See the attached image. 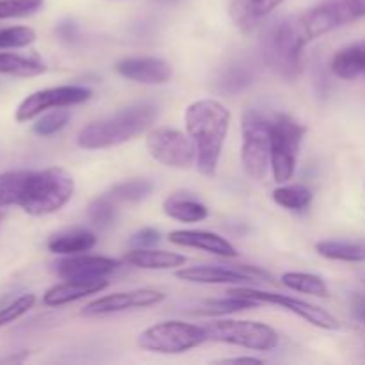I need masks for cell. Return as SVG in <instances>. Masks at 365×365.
<instances>
[{
	"instance_id": "836d02e7",
	"label": "cell",
	"mask_w": 365,
	"mask_h": 365,
	"mask_svg": "<svg viewBox=\"0 0 365 365\" xmlns=\"http://www.w3.org/2000/svg\"><path fill=\"white\" fill-rule=\"evenodd\" d=\"M36 305V296L34 294H24L16 298L14 302L7 303V305L0 307V327L13 323L18 317L27 314L32 307Z\"/></svg>"
},
{
	"instance_id": "8fae6325",
	"label": "cell",
	"mask_w": 365,
	"mask_h": 365,
	"mask_svg": "<svg viewBox=\"0 0 365 365\" xmlns=\"http://www.w3.org/2000/svg\"><path fill=\"white\" fill-rule=\"evenodd\" d=\"M228 292L242 296V298L253 299V302L260 303V305H262V303H267V305L280 307V309L302 317V319H305L307 323L314 324V327L321 328V330H330V331L341 330V321H339L334 314L321 309V307L312 305V303L303 302V299L292 298V296H285V294H277V292L259 291V289H252V287H235V289H230Z\"/></svg>"
},
{
	"instance_id": "603a6c76",
	"label": "cell",
	"mask_w": 365,
	"mask_h": 365,
	"mask_svg": "<svg viewBox=\"0 0 365 365\" xmlns=\"http://www.w3.org/2000/svg\"><path fill=\"white\" fill-rule=\"evenodd\" d=\"M330 68L344 81H353L365 75V43H355L339 50L331 59Z\"/></svg>"
},
{
	"instance_id": "d4e9b609",
	"label": "cell",
	"mask_w": 365,
	"mask_h": 365,
	"mask_svg": "<svg viewBox=\"0 0 365 365\" xmlns=\"http://www.w3.org/2000/svg\"><path fill=\"white\" fill-rule=\"evenodd\" d=\"M282 284L287 289L302 294L317 296V298H327L330 294L327 284L321 277L310 273H296V271H289V273L282 274Z\"/></svg>"
},
{
	"instance_id": "d590c367",
	"label": "cell",
	"mask_w": 365,
	"mask_h": 365,
	"mask_svg": "<svg viewBox=\"0 0 365 365\" xmlns=\"http://www.w3.org/2000/svg\"><path fill=\"white\" fill-rule=\"evenodd\" d=\"M252 82V71L245 66H234L221 77L220 84L223 91L235 93L239 89H245Z\"/></svg>"
},
{
	"instance_id": "5bb4252c",
	"label": "cell",
	"mask_w": 365,
	"mask_h": 365,
	"mask_svg": "<svg viewBox=\"0 0 365 365\" xmlns=\"http://www.w3.org/2000/svg\"><path fill=\"white\" fill-rule=\"evenodd\" d=\"M164 299H166V294L155 291V289H134V291L113 292V294L102 296V298L82 307L81 316L98 317L125 312V310L148 309V307L159 305Z\"/></svg>"
},
{
	"instance_id": "f35d334b",
	"label": "cell",
	"mask_w": 365,
	"mask_h": 365,
	"mask_svg": "<svg viewBox=\"0 0 365 365\" xmlns=\"http://www.w3.org/2000/svg\"><path fill=\"white\" fill-rule=\"evenodd\" d=\"M216 364H264V360L255 359V356H235V359H221Z\"/></svg>"
},
{
	"instance_id": "7a4b0ae2",
	"label": "cell",
	"mask_w": 365,
	"mask_h": 365,
	"mask_svg": "<svg viewBox=\"0 0 365 365\" xmlns=\"http://www.w3.org/2000/svg\"><path fill=\"white\" fill-rule=\"evenodd\" d=\"M159 109L152 103H138L116 114L86 125L77 134V146L84 150H103L123 145L152 127Z\"/></svg>"
},
{
	"instance_id": "4316f807",
	"label": "cell",
	"mask_w": 365,
	"mask_h": 365,
	"mask_svg": "<svg viewBox=\"0 0 365 365\" xmlns=\"http://www.w3.org/2000/svg\"><path fill=\"white\" fill-rule=\"evenodd\" d=\"M260 303L253 302V299L242 298V296L232 294V292H227V296L217 299H210L207 302L202 309L196 314H202V316H227V314L234 312H242V310L255 309Z\"/></svg>"
},
{
	"instance_id": "ac0fdd59",
	"label": "cell",
	"mask_w": 365,
	"mask_h": 365,
	"mask_svg": "<svg viewBox=\"0 0 365 365\" xmlns=\"http://www.w3.org/2000/svg\"><path fill=\"white\" fill-rule=\"evenodd\" d=\"M107 287H109L107 278H100V280H64L63 284L53 285L43 294V303L46 307H63L68 305V303L78 302L86 296L98 294Z\"/></svg>"
},
{
	"instance_id": "e575fe53",
	"label": "cell",
	"mask_w": 365,
	"mask_h": 365,
	"mask_svg": "<svg viewBox=\"0 0 365 365\" xmlns=\"http://www.w3.org/2000/svg\"><path fill=\"white\" fill-rule=\"evenodd\" d=\"M43 0H0V20L21 18L41 9Z\"/></svg>"
},
{
	"instance_id": "83f0119b",
	"label": "cell",
	"mask_w": 365,
	"mask_h": 365,
	"mask_svg": "<svg viewBox=\"0 0 365 365\" xmlns=\"http://www.w3.org/2000/svg\"><path fill=\"white\" fill-rule=\"evenodd\" d=\"M153 184L146 178H130V180H123L120 184H114L109 189V195L116 200L118 203H138L148 198L152 192Z\"/></svg>"
},
{
	"instance_id": "74e56055",
	"label": "cell",
	"mask_w": 365,
	"mask_h": 365,
	"mask_svg": "<svg viewBox=\"0 0 365 365\" xmlns=\"http://www.w3.org/2000/svg\"><path fill=\"white\" fill-rule=\"evenodd\" d=\"M351 314L360 323H365V296H355L351 302Z\"/></svg>"
},
{
	"instance_id": "e0dca14e",
	"label": "cell",
	"mask_w": 365,
	"mask_h": 365,
	"mask_svg": "<svg viewBox=\"0 0 365 365\" xmlns=\"http://www.w3.org/2000/svg\"><path fill=\"white\" fill-rule=\"evenodd\" d=\"M170 242L177 246H184V248H196L202 250V252L212 253L217 257H237V250L232 245L230 241H227L225 237H221L220 234H214V232H205V230H173L168 235Z\"/></svg>"
},
{
	"instance_id": "9c48e42d",
	"label": "cell",
	"mask_w": 365,
	"mask_h": 365,
	"mask_svg": "<svg viewBox=\"0 0 365 365\" xmlns=\"http://www.w3.org/2000/svg\"><path fill=\"white\" fill-rule=\"evenodd\" d=\"M365 16V0H328L299 14V27L309 41Z\"/></svg>"
},
{
	"instance_id": "4dcf8cb0",
	"label": "cell",
	"mask_w": 365,
	"mask_h": 365,
	"mask_svg": "<svg viewBox=\"0 0 365 365\" xmlns=\"http://www.w3.org/2000/svg\"><path fill=\"white\" fill-rule=\"evenodd\" d=\"M27 173L29 171H9L0 175V207L7 209L11 205H18Z\"/></svg>"
},
{
	"instance_id": "ab89813d",
	"label": "cell",
	"mask_w": 365,
	"mask_h": 365,
	"mask_svg": "<svg viewBox=\"0 0 365 365\" xmlns=\"http://www.w3.org/2000/svg\"><path fill=\"white\" fill-rule=\"evenodd\" d=\"M6 210H7V209H4V207H0V221H2L4 216H6Z\"/></svg>"
},
{
	"instance_id": "8d00e7d4",
	"label": "cell",
	"mask_w": 365,
	"mask_h": 365,
	"mask_svg": "<svg viewBox=\"0 0 365 365\" xmlns=\"http://www.w3.org/2000/svg\"><path fill=\"white\" fill-rule=\"evenodd\" d=\"M160 241V234L155 228H141L130 237V245L134 248H152Z\"/></svg>"
},
{
	"instance_id": "5b68a950",
	"label": "cell",
	"mask_w": 365,
	"mask_h": 365,
	"mask_svg": "<svg viewBox=\"0 0 365 365\" xmlns=\"http://www.w3.org/2000/svg\"><path fill=\"white\" fill-rule=\"evenodd\" d=\"M207 339L203 327L184 321H160L143 330L138 337V346L145 351L160 355H180V353L202 346Z\"/></svg>"
},
{
	"instance_id": "7c38bea8",
	"label": "cell",
	"mask_w": 365,
	"mask_h": 365,
	"mask_svg": "<svg viewBox=\"0 0 365 365\" xmlns=\"http://www.w3.org/2000/svg\"><path fill=\"white\" fill-rule=\"evenodd\" d=\"M91 96L93 91L84 86H57V88L41 89V91L29 95L18 106L14 118H16L18 123H25V121H31L32 118L45 113V110L77 106V103L88 102Z\"/></svg>"
},
{
	"instance_id": "ffe728a7",
	"label": "cell",
	"mask_w": 365,
	"mask_h": 365,
	"mask_svg": "<svg viewBox=\"0 0 365 365\" xmlns=\"http://www.w3.org/2000/svg\"><path fill=\"white\" fill-rule=\"evenodd\" d=\"M163 210L171 220L180 223H200L209 216V209L192 192H173L163 203Z\"/></svg>"
},
{
	"instance_id": "d6a6232c",
	"label": "cell",
	"mask_w": 365,
	"mask_h": 365,
	"mask_svg": "<svg viewBox=\"0 0 365 365\" xmlns=\"http://www.w3.org/2000/svg\"><path fill=\"white\" fill-rule=\"evenodd\" d=\"M68 121H70V113L64 107H59L53 113L46 114L41 120L36 121L32 130H34V134L41 135V138H48V135H53L59 130H63Z\"/></svg>"
},
{
	"instance_id": "3957f363",
	"label": "cell",
	"mask_w": 365,
	"mask_h": 365,
	"mask_svg": "<svg viewBox=\"0 0 365 365\" xmlns=\"http://www.w3.org/2000/svg\"><path fill=\"white\" fill-rule=\"evenodd\" d=\"M75 192V180L63 168L29 171L18 207L31 216H46L63 209Z\"/></svg>"
},
{
	"instance_id": "f1b7e54d",
	"label": "cell",
	"mask_w": 365,
	"mask_h": 365,
	"mask_svg": "<svg viewBox=\"0 0 365 365\" xmlns=\"http://www.w3.org/2000/svg\"><path fill=\"white\" fill-rule=\"evenodd\" d=\"M312 191L302 184L280 185L273 191L274 203L287 210H303L312 203Z\"/></svg>"
},
{
	"instance_id": "30bf717a",
	"label": "cell",
	"mask_w": 365,
	"mask_h": 365,
	"mask_svg": "<svg viewBox=\"0 0 365 365\" xmlns=\"http://www.w3.org/2000/svg\"><path fill=\"white\" fill-rule=\"evenodd\" d=\"M148 153L163 166L187 170L196 164V146L191 135L177 128L160 127L146 135Z\"/></svg>"
},
{
	"instance_id": "4fadbf2b",
	"label": "cell",
	"mask_w": 365,
	"mask_h": 365,
	"mask_svg": "<svg viewBox=\"0 0 365 365\" xmlns=\"http://www.w3.org/2000/svg\"><path fill=\"white\" fill-rule=\"evenodd\" d=\"M177 278L191 284L207 285H225V284H252V282H264L269 274L260 267L253 266H192L177 271Z\"/></svg>"
},
{
	"instance_id": "d6986e66",
	"label": "cell",
	"mask_w": 365,
	"mask_h": 365,
	"mask_svg": "<svg viewBox=\"0 0 365 365\" xmlns=\"http://www.w3.org/2000/svg\"><path fill=\"white\" fill-rule=\"evenodd\" d=\"M285 0H232L228 13L242 32H252Z\"/></svg>"
},
{
	"instance_id": "277c9868",
	"label": "cell",
	"mask_w": 365,
	"mask_h": 365,
	"mask_svg": "<svg viewBox=\"0 0 365 365\" xmlns=\"http://www.w3.org/2000/svg\"><path fill=\"white\" fill-rule=\"evenodd\" d=\"M309 39L299 27L298 16L267 25L262 36L264 61L285 78H296L303 68V48Z\"/></svg>"
},
{
	"instance_id": "9a60e30c",
	"label": "cell",
	"mask_w": 365,
	"mask_h": 365,
	"mask_svg": "<svg viewBox=\"0 0 365 365\" xmlns=\"http://www.w3.org/2000/svg\"><path fill=\"white\" fill-rule=\"evenodd\" d=\"M120 267V262L98 255H66L56 264V274L63 280H100Z\"/></svg>"
},
{
	"instance_id": "1f68e13d",
	"label": "cell",
	"mask_w": 365,
	"mask_h": 365,
	"mask_svg": "<svg viewBox=\"0 0 365 365\" xmlns=\"http://www.w3.org/2000/svg\"><path fill=\"white\" fill-rule=\"evenodd\" d=\"M36 41L34 29L24 27H7L0 29V48H24Z\"/></svg>"
},
{
	"instance_id": "ba28073f",
	"label": "cell",
	"mask_w": 365,
	"mask_h": 365,
	"mask_svg": "<svg viewBox=\"0 0 365 365\" xmlns=\"http://www.w3.org/2000/svg\"><path fill=\"white\" fill-rule=\"evenodd\" d=\"M241 128L242 166L253 180H264L271 166V121L257 110H246Z\"/></svg>"
},
{
	"instance_id": "52a82bcc",
	"label": "cell",
	"mask_w": 365,
	"mask_h": 365,
	"mask_svg": "<svg viewBox=\"0 0 365 365\" xmlns=\"http://www.w3.org/2000/svg\"><path fill=\"white\" fill-rule=\"evenodd\" d=\"M207 339L221 344L239 346L252 351H271L280 342V335L269 324L259 321H237L220 319L207 323Z\"/></svg>"
},
{
	"instance_id": "8992f818",
	"label": "cell",
	"mask_w": 365,
	"mask_h": 365,
	"mask_svg": "<svg viewBox=\"0 0 365 365\" xmlns=\"http://www.w3.org/2000/svg\"><path fill=\"white\" fill-rule=\"evenodd\" d=\"M307 128L289 114H278L271 121V171L278 184L291 180Z\"/></svg>"
},
{
	"instance_id": "2e32d148",
	"label": "cell",
	"mask_w": 365,
	"mask_h": 365,
	"mask_svg": "<svg viewBox=\"0 0 365 365\" xmlns=\"http://www.w3.org/2000/svg\"><path fill=\"white\" fill-rule=\"evenodd\" d=\"M118 75L139 84H166L173 75L170 63L159 57H127L114 66Z\"/></svg>"
},
{
	"instance_id": "484cf974",
	"label": "cell",
	"mask_w": 365,
	"mask_h": 365,
	"mask_svg": "<svg viewBox=\"0 0 365 365\" xmlns=\"http://www.w3.org/2000/svg\"><path fill=\"white\" fill-rule=\"evenodd\" d=\"M46 71V66L31 57L16 56V53H0V75L13 77H36Z\"/></svg>"
},
{
	"instance_id": "44dd1931",
	"label": "cell",
	"mask_w": 365,
	"mask_h": 365,
	"mask_svg": "<svg viewBox=\"0 0 365 365\" xmlns=\"http://www.w3.org/2000/svg\"><path fill=\"white\" fill-rule=\"evenodd\" d=\"M123 260L141 269H173L187 262L184 255L153 248H134L125 253Z\"/></svg>"
},
{
	"instance_id": "7402d4cb",
	"label": "cell",
	"mask_w": 365,
	"mask_h": 365,
	"mask_svg": "<svg viewBox=\"0 0 365 365\" xmlns=\"http://www.w3.org/2000/svg\"><path fill=\"white\" fill-rule=\"evenodd\" d=\"M96 235L86 228H71V230L56 234L48 241V250L56 255H78L95 248Z\"/></svg>"
},
{
	"instance_id": "cb8c5ba5",
	"label": "cell",
	"mask_w": 365,
	"mask_h": 365,
	"mask_svg": "<svg viewBox=\"0 0 365 365\" xmlns=\"http://www.w3.org/2000/svg\"><path fill=\"white\" fill-rule=\"evenodd\" d=\"M317 255L339 262H365V241H344L330 239L316 245Z\"/></svg>"
},
{
	"instance_id": "6da1fadb",
	"label": "cell",
	"mask_w": 365,
	"mask_h": 365,
	"mask_svg": "<svg viewBox=\"0 0 365 365\" xmlns=\"http://www.w3.org/2000/svg\"><path fill=\"white\" fill-rule=\"evenodd\" d=\"M230 127V110L212 98L196 100L185 109V128L196 146V168L214 177Z\"/></svg>"
},
{
	"instance_id": "f546056e",
	"label": "cell",
	"mask_w": 365,
	"mask_h": 365,
	"mask_svg": "<svg viewBox=\"0 0 365 365\" xmlns=\"http://www.w3.org/2000/svg\"><path fill=\"white\" fill-rule=\"evenodd\" d=\"M118 214V202L106 192V195L95 196L88 205V216L96 227H109L114 223Z\"/></svg>"
}]
</instances>
